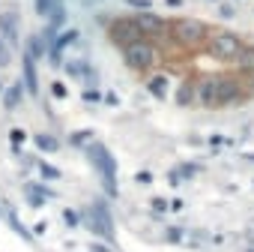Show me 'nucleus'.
<instances>
[{
	"label": "nucleus",
	"mask_w": 254,
	"mask_h": 252,
	"mask_svg": "<svg viewBox=\"0 0 254 252\" xmlns=\"http://www.w3.org/2000/svg\"><path fill=\"white\" fill-rule=\"evenodd\" d=\"M168 33H171V39H174L177 45H183V48H197V45L209 36L206 24L197 21V18H177V21L168 24Z\"/></svg>",
	"instance_id": "1"
},
{
	"label": "nucleus",
	"mask_w": 254,
	"mask_h": 252,
	"mask_svg": "<svg viewBox=\"0 0 254 252\" xmlns=\"http://www.w3.org/2000/svg\"><path fill=\"white\" fill-rule=\"evenodd\" d=\"M123 57H126V63H129L132 69H138V72H147V69H153L159 63V51L147 39H135L129 45H123Z\"/></svg>",
	"instance_id": "2"
},
{
	"label": "nucleus",
	"mask_w": 254,
	"mask_h": 252,
	"mask_svg": "<svg viewBox=\"0 0 254 252\" xmlns=\"http://www.w3.org/2000/svg\"><path fill=\"white\" fill-rule=\"evenodd\" d=\"M242 39L236 36V33H230V30H215L212 36H209V54L212 57H218V60H236V54L242 51Z\"/></svg>",
	"instance_id": "3"
},
{
	"label": "nucleus",
	"mask_w": 254,
	"mask_h": 252,
	"mask_svg": "<svg viewBox=\"0 0 254 252\" xmlns=\"http://www.w3.org/2000/svg\"><path fill=\"white\" fill-rule=\"evenodd\" d=\"M87 156H90V162H93V165H96V168L102 171L105 189H108V192L114 195V192H117V183H114V177H117V165H114L111 153H108V150H105L102 144H96V141H93V144L87 147Z\"/></svg>",
	"instance_id": "4"
},
{
	"label": "nucleus",
	"mask_w": 254,
	"mask_h": 252,
	"mask_svg": "<svg viewBox=\"0 0 254 252\" xmlns=\"http://www.w3.org/2000/svg\"><path fill=\"white\" fill-rule=\"evenodd\" d=\"M111 39H114L117 45H129V42L147 39V36H144V30L138 27L135 18H117V21L111 24Z\"/></svg>",
	"instance_id": "5"
},
{
	"label": "nucleus",
	"mask_w": 254,
	"mask_h": 252,
	"mask_svg": "<svg viewBox=\"0 0 254 252\" xmlns=\"http://www.w3.org/2000/svg\"><path fill=\"white\" fill-rule=\"evenodd\" d=\"M87 225H90L93 231H99L102 237H114V231H111V216H108V210H105L102 201H96V204L90 207V213H87Z\"/></svg>",
	"instance_id": "6"
},
{
	"label": "nucleus",
	"mask_w": 254,
	"mask_h": 252,
	"mask_svg": "<svg viewBox=\"0 0 254 252\" xmlns=\"http://www.w3.org/2000/svg\"><path fill=\"white\" fill-rule=\"evenodd\" d=\"M135 21H138V27L144 30V36H162V33L168 30V21H165V18H159V15H156V12H150V9H144Z\"/></svg>",
	"instance_id": "7"
},
{
	"label": "nucleus",
	"mask_w": 254,
	"mask_h": 252,
	"mask_svg": "<svg viewBox=\"0 0 254 252\" xmlns=\"http://www.w3.org/2000/svg\"><path fill=\"white\" fill-rule=\"evenodd\" d=\"M242 99H245V93H242L239 81H233V78L218 81V105H233V102H242Z\"/></svg>",
	"instance_id": "8"
},
{
	"label": "nucleus",
	"mask_w": 254,
	"mask_h": 252,
	"mask_svg": "<svg viewBox=\"0 0 254 252\" xmlns=\"http://www.w3.org/2000/svg\"><path fill=\"white\" fill-rule=\"evenodd\" d=\"M0 36H3L6 42H18L21 24H18V15L15 12H0Z\"/></svg>",
	"instance_id": "9"
},
{
	"label": "nucleus",
	"mask_w": 254,
	"mask_h": 252,
	"mask_svg": "<svg viewBox=\"0 0 254 252\" xmlns=\"http://www.w3.org/2000/svg\"><path fill=\"white\" fill-rule=\"evenodd\" d=\"M36 12L51 18V24L57 27L63 21V0H36Z\"/></svg>",
	"instance_id": "10"
},
{
	"label": "nucleus",
	"mask_w": 254,
	"mask_h": 252,
	"mask_svg": "<svg viewBox=\"0 0 254 252\" xmlns=\"http://www.w3.org/2000/svg\"><path fill=\"white\" fill-rule=\"evenodd\" d=\"M21 66H24V90L36 96L39 93V78H36V66H33V54L30 51L21 54Z\"/></svg>",
	"instance_id": "11"
},
{
	"label": "nucleus",
	"mask_w": 254,
	"mask_h": 252,
	"mask_svg": "<svg viewBox=\"0 0 254 252\" xmlns=\"http://www.w3.org/2000/svg\"><path fill=\"white\" fill-rule=\"evenodd\" d=\"M218 81L221 78H206L203 84H200V105H206V108H218Z\"/></svg>",
	"instance_id": "12"
},
{
	"label": "nucleus",
	"mask_w": 254,
	"mask_h": 252,
	"mask_svg": "<svg viewBox=\"0 0 254 252\" xmlns=\"http://www.w3.org/2000/svg\"><path fill=\"white\" fill-rule=\"evenodd\" d=\"M236 66H239V72H254V45H242V51L236 54V60H233Z\"/></svg>",
	"instance_id": "13"
},
{
	"label": "nucleus",
	"mask_w": 254,
	"mask_h": 252,
	"mask_svg": "<svg viewBox=\"0 0 254 252\" xmlns=\"http://www.w3.org/2000/svg\"><path fill=\"white\" fill-rule=\"evenodd\" d=\"M147 87H150V93H153L156 99H165V96H168V78H165V75H153V78L147 81Z\"/></svg>",
	"instance_id": "14"
},
{
	"label": "nucleus",
	"mask_w": 254,
	"mask_h": 252,
	"mask_svg": "<svg viewBox=\"0 0 254 252\" xmlns=\"http://www.w3.org/2000/svg\"><path fill=\"white\" fill-rule=\"evenodd\" d=\"M21 96H24V84L18 81L12 90H6V96H3V102H6V108L12 111V108H18V102H21Z\"/></svg>",
	"instance_id": "15"
},
{
	"label": "nucleus",
	"mask_w": 254,
	"mask_h": 252,
	"mask_svg": "<svg viewBox=\"0 0 254 252\" xmlns=\"http://www.w3.org/2000/svg\"><path fill=\"white\" fill-rule=\"evenodd\" d=\"M24 189H27V195H30V204H33V207H39V204L45 201V195H51L48 189H39V186H33V183H27Z\"/></svg>",
	"instance_id": "16"
},
{
	"label": "nucleus",
	"mask_w": 254,
	"mask_h": 252,
	"mask_svg": "<svg viewBox=\"0 0 254 252\" xmlns=\"http://www.w3.org/2000/svg\"><path fill=\"white\" fill-rule=\"evenodd\" d=\"M191 99H194V87H191L189 81H183V84H180V93H177V102H180V105H189Z\"/></svg>",
	"instance_id": "17"
},
{
	"label": "nucleus",
	"mask_w": 254,
	"mask_h": 252,
	"mask_svg": "<svg viewBox=\"0 0 254 252\" xmlns=\"http://www.w3.org/2000/svg\"><path fill=\"white\" fill-rule=\"evenodd\" d=\"M36 144H39V150H48V153L57 150V138H51V135H36Z\"/></svg>",
	"instance_id": "18"
},
{
	"label": "nucleus",
	"mask_w": 254,
	"mask_h": 252,
	"mask_svg": "<svg viewBox=\"0 0 254 252\" xmlns=\"http://www.w3.org/2000/svg\"><path fill=\"white\" fill-rule=\"evenodd\" d=\"M39 171H42V177H45V180H57V177H60V168H54V165H48V162H42V165H39Z\"/></svg>",
	"instance_id": "19"
},
{
	"label": "nucleus",
	"mask_w": 254,
	"mask_h": 252,
	"mask_svg": "<svg viewBox=\"0 0 254 252\" xmlns=\"http://www.w3.org/2000/svg\"><path fill=\"white\" fill-rule=\"evenodd\" d=\"M9 60H12L9 45H6V39H3V36H0V66H9Z\"/></svg>",
	"instance_id": "20"
},
{
	"label": "nucleus",
	"mask_w": 254,
	"mask_h": 252,
	"mask_svg": "<svg viewBox=\"0 0 254 252\" xmlns=\"http://www.w3.org/2000/svg\"><path fill=\"white\" fill-rule=\"evenodd\" d=\"M126 3H129V6H135V9H150V6H153L150 0H126Z\"/></svg>",
	"instance_id": "21"
},
{
	"label": "nucleus",
	"mask_w": 254,
	"mask_h": 252,
	"mask_svg": "<svg viewBox=\"0 0 254 252\" xmlns=\"http://www.w3.org/2000/svg\"><path fill=\"white\" fill-rule=\"evenodd\" d=\"M51 93H54V96H57V99H63V96H66V87H63V84H60V81H57V84H54V87H51Z\"/></svg>",
	"instance_id": "22"
},
{
	"label": "nucleus",
	"mask_w": 254,
	"mask_h": 252,
	"mask_svg": "<svg viewBox=\"0 0 254 252\" xmlns=\"http://www.w3.org/2000/svg\"><path fill=\"white\" fill-rule=\"evenodd\" d=\"M63 219H66V222H69V225H78V216H75V213H72V210H66V213H63Z\"/></svg>",
	"instance_id": "23"
},
{
	"label": "nucleus",
	"mask_w": 254,
	"mask_h": 252,
	"mask_svg": "<svg viewBox=\"0 0 254 252\" xmlns=\"http://www.w3.org/2000/svg\"><path fill=\"white\" fill-rule=\"evenodd\" d=\"M96 99H99V93H96V90H87V93H84V102H96Z\"/></svg>",
	"instance_id": "24"
},
{
	"label": "nucleus",
	"mask_w": 254,
	"mask_h": 252,
	"mask_svg": "<svg viewBox=\"0 0 254 252\" xmlns=\"http://www.w3.org/2000/svg\"><path fill=\"white\" fill-rule=\"evenodd\" d=\"M150 180H153V174H150V171H141V174H138V183H150Z\"/></svg>",
	"instance_id": "25"
},
{
	"label": "nucleus",
	"mask_w": 254,
	"mask_h": 252,
	"mask_svg": "<svg viewBox=\"0 0 254 252\" xmlns=\"http://www.w3.org/2000/svg\"><path fill=\"white\" fill-rule=\"evenodd\" d=\"M153 207H156V210H165V207H168V204H165V201H162V198H153Z\"/></svg>",
	"instance_id": "26"
},
{
	"label": "nucleus",
	"mask_w": 254,
	"mask_h": 252,
	"mask_svg": "<svg viewBox=\"0 0 254 252\" xmlns=\"http://www.w3.org/2000/svg\"><path fill=\"white\" fill-rule=\"evenodd\" d=\"M248 78H251V81H248V87H251V93H254V72H248Z\"/></svg>",
	"instance_id": "27"
},
{
	"label": "nucleus",
	"mask_w": 254,
	"mask_h": 252,
	"mask_svg": "<svg viewBox=\"0 0 254 252\" xmlns=\"http://www.w3.org/2000/svg\"><path fill=\"white\" fill-rule=\"evenodd\" d=\"M93 252H111V249H105V246H93Z\"/></svg>",
	"instance_id": "28"
},
{
	"label": "nucleus",
	"mask_w": 254,
	"mask_h": 252,
	"mask_svg": "<svg viewBox=\"0 0 254 252\" xmlns=\"http://www.w3.org/2000/svg\"><path fill=\"white\" fill-rule=\"evenodd\" d=\"M0 90H3V84H0Z\"/></svg>",
	"instance_id": "29"
}]
</instances>
